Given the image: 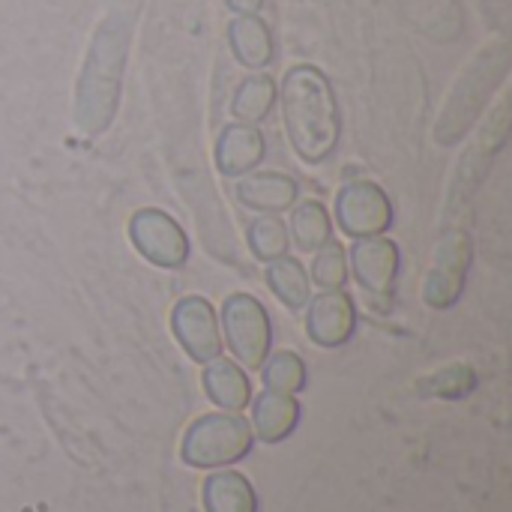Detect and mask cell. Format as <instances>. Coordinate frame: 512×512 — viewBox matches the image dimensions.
Returning <instances> with one entry per match:
<instances>
[{"label": "cell", "instance_id": "15", "mask_svg": "<svg viewBox=\"0 0 512 512\" xmlns=\"http://www.w3.org/2000/svg\"><path fill=\"white\" fill-rule=\"evenodd\" d=\"M207 512H258V495L252 483L237 471H219L204 483Z\"/></svg>", "mask_w": 512, "mask_h": 512}, {"label": "cell", "instance_id": "12", "mask_svg": "<svg viewBox=\"0 0 512 512\" xmlns=\"http://www.w3.org/2000/svg\"><path fill=\"white\" fill-rule=\"evenodd\" d=\"M300 423V402L291 393H276V390H264L255 399L252 408V432L264 441V444H279L285 438H291V432Z\"/></svg>", "mask_w": 512, "mask_h": 512}, {"label": "cell", "instance_id": "13", "mask_svg": "<svg viewBox=\"0 0 512 512\" xmlns=\"http://www.w3.org/2000/svg\"><path fill=\"white\" fill-rule=\"evenodd\" d=\"M228 45L237 63H243L246 69H264L273 63V54H276L273 30L258 15H237L228 24Z\"/></svg>", "mask_w": 512, "mask_h": 512}, {"label": "cell", "instance_id": "11", "mask_svg": "<svg viewBox=\"0 0 512 512\" xmlns=\"http://www.w3.org/2000/svg\"><path fill=\"white\" fill-rule=\"evenodd\" d=\"M300 186L291 174L282 171H258V174H243L237 183V198L249 210H261L267 216H276L282 210H291L297 204Z\"/></svg>", "mask_w": 512, "mask_h": 512}, {"label": "cell", "instance_id": "21", "mask_svg": "<svg viewBox=\"0 0 512 512\" xmlns=\"http://www.w3.org/2000/svg\"><path fill=\"white\" fill-rule=\"evenodd\" d=\"M321 291L327 288H345L348 282V255H345V246L339 243H324L318 252H315V261H312V276H309Z\"/></svg>", "mask_w": 512, "mask_h": 512}, {"label": "cell", "instance_id": "7", "mask_svg": "<svg viewBox=\"0 0 512 512\" xmlns=\"http://www.w3.org/2000/svg\"><path fill=\"white\" fill-rule=\"evenodd\" d=\"M171 330H174L177 342L183 345V351L201 366H207L210 360H216L222 354L219 318H216L210 300H204V297L177 300V306L171 309Z\"/></svg>", "mask_w": 512, "mask_h": 512}, {"label": "cell", "instance_id": "22", "mask_svg": "<svg viewBox=\"0 0 512 512\" xmlns=\"http://www.w3.org/2000/svg\"><path fill=\"white\" fill-rule=\"evenodd\" d=\"M474 387H477V375H474L471 366H462V363L447 366V369H441L438 375H432V378L423 381V393L444 396V399H462V396H468Z\"/></svg>", "mask_w": 512, "mask_h": 512}, {"label": "cell", "instance_id": "4", "mask_svg": "<svg viewBox=\"0 0 512 512\" xmlns=\"http://www.w3.org/2000/svg\"><path fill=\"white\" fill-rule=\"evenodd\" d=\"M129 240L138 249V255L162 270H177L189 258V237L177 225L174 216H168L159 207H141L129 219Z\"/></svg>", "mask_w": 512, "mask_h": 512}, {"label": "cell", "instance_id": "1", "mask_svg": "<svg viewBox=\"0 0 512 512\" xmlns=\"http://www.w3.org/2000/svg\"><path fill=\"white\" fill-rule=\"evenodd\" d=\"M282 117L288 141L309 165L327 162L342 138V114L330 78L309 63L288 69L282 81Z\"/></svg>", "mask_w": 512, "mask_h": 512}, {"label": "cell", "instance_id": "23", "mask_svg": "<svg viewBox=\"0 0 512 512\" xmlns=\"http://www.w3.org/2000/svg\"><path fill=\"white\" fill-rule=\"evenodd\" d=\"M225 6L237 15H258V9L264 6V0H225Z\"/></svg>", "mask_w": 512, "mask_h": 512}, {"label": "cell", "instance_id": "8", "mask_svg": "<svg viewBox=\"0 0 512 512\" xmlns=\"http://www.w3.org/2000/svg\"><path fill=\"white\" fill-rule=\"evenodd\" d=\"M309 339L321 348H342L357 330V306L345 288H327L309 297Z\"/></svg>", "mask_w": 512, "mask_h": 512}, {"label": "cell", "instance_id": "14", "mask_svg": "<svg viewBox=\"0 0 512 512\" xmlns=\"http://www.w3.org/2000/svg\"><path fill=\"white\" fill-rule=\"evenodd\" d=\"M204 390L210 396L213 405H219L222 411H243L252 402V381L246 375V369L234 360H210L204 369Z\"/></svg>", "mask_w": 512, "mask_h": 512}, {"label": "cell", "instance_id": "2", "mask_svg": "<svg viewBox=\"0 0 512 512\" xmlns=\"http://www.w3.org/2000/svg\"><path fill=\"white\" fill-rule=\"evenodd\" d=\"M255 432L240 414H204L183 438L180 459L189 468H228L252 453Z\"/></svg>", "mask_w": 512, "mask_h": 512}, {"label": "cell", "instance_id": "3", "mask_svg": "<svg viewBox=\"0 0 512 512\" xmlns=\"http://www.w3.org/2000/svg\"><path fill=\"white\" fill-rule=\"evenodd\" d=\"M222 330H225V345L231 348V354L243 369L255 372L264 366L273 345V324L258 297L231 294L222 303Z\"/></svg>", "mask_w": 512, "mask_h": 512}, {"label": "cell", "instance_id": "6", "mask_svg": "<svg viewBox=\"0 0 512 512\" xmlns=\"http://www.w3.org/2000/svg\"><path fill=\"white\" fill-rule=\"evenodd\" d=\"M336 219L339 228L354 240L378 237L393 225V201L378 183L351 180L336 195Z\"/></svg>", "mask_w": 512, "mask_h": 512}, {"label": "cell", "instance_id": "5", "mask_svg": "<svg viewBox=\"0 0 512 512\" xmlns=\"http://www.w3.org/2000/svg\"><path fill=\"white\" fill-rule=\"evenodd\" d=\"M471 237L465 231H447L438 246L432 267L423 282V300L432 309H450L462 300L465 282H468V267H471Z\"/></svg>", "mask_w": 512, "mask_h": 512}, {"label": "cell", "instance_id": "20", "mask_svg": "<svg viewBox=\"0 0 512 512\" xmlns=\"http://www.w3.org/2000/svg\"><path fill=\"white\" fill-rule=\"evenodd\" d=\"M291 237H288V225L279 216H261L249 225V249L258 261H273L288 255Z\"/></svg>", "mask_w": 512, "mask_h": 512}, {"label": "cell", "instance_id": "19", "mask_svg": "<svg viewBox=\"0 0 512 512\" xmlns=\"http://www.w3.org/2000/svg\"><path fill=\"white\" fill-rule=\"evenodd\" d=\"M264 387L276 393H300L306 387V363L294 351H276L267 354L264 366Z\"/></svg>", "mask_w": 512, "mask_h": 512}, {"label": "cell", "instance_id": "10", "mask_svg": "<svg viewBox=\"0 0 512 512\" xmlns=\"http://www.w3.org/2000/svg\"><path fill=\"white\" fill-rule=\"evenodd\" d=\"M267 156L264 132L252 123H231L216 141V168L225 177H243L255 171Z\"/></svg>", "mask_w": 512, "mask_h": 512}, {"label": "cell", "instance_id": "9", "mask_svg": "<svg viewBox=\"0 0 512 512\" xmlns=\"http://www.w3.org/2000/svg\"><path fill=\"white\" fill-rule=\"evenodd\" d=\"M399 264H402L399 246L384 234L360 237L351 249V270L372 297H393Z\"/></svg>", "mask_w": 512, "mask_h": 512}, {"label": "cell", "instance_id": "16", "mask_svg": "<svg viewBox=\"0 0 512 512\" xmlns=\"http://www.w3.org/2000/svg\"><path fill=\"white\" fill-rule=\"evenodd\" d=\"M264 279L270 285V291L279 297L282 306H288L291 312L303 309L312 297V279L306 273V267L297 261V258H273L267 261V270H264Z\"/></svg>", "mask_w": 512, "mask_h": 512}, {"label": "cell", "instance_id": "18", "mask_svg": "<svg viewBox=\"0 0 512 512\" xmlns=\"http://www.w3.org/2000/svg\"><path fill=\"white\" fill-rule=\"evenodd\" d=\"M279 87L270 75H249L246 81H240V87L234 90L231 99V114L237 117V123H252L258 126L261 120L270 117L273 105H276Z\"/></svg>", "mask_w": 512, "mask_h": 512}, {"label": "cell", "instance_id": "17", "mask_svg": "<svg viewBox=\"0 0 512 512\" xmlns=\"http://www.w3.org/2000/svg\"><path fill=\"white\" fill-rule=\"evenodd\" d=\"M288 237L303 252H318L324 243L333 240V222L321 201H300L291 207L288 219Z\"/></svg>", "mask_w": 512, "mask_h": 512}]
</instances>
